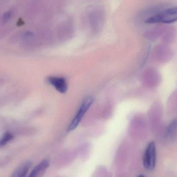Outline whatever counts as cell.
Returning a JSON list of instances; mask_svg holds the SVG:
<instances>
[{
    "instance_id": "cell-1",
    "label": "cell",
    "mask_w": 177,
    "mask_h": 177,
    "mask_svg": "<svg viewBox=\"0 0 177 177\" xmlns=\"http://www.w3.org/2000/svg\"><path fill=\"white\" fill-rule=\"evenodd\" d=\"M177 22V6L162 10L146 20L149 24H170Z\"/></svg>"
},
{
    "instance_id": "cell-2",
    "label": "cell",
    "mask_w": 177,
    "mask_h": 177,
    "mask_svg": "<svg viewBox=\"0 0 177 177\" xmlns=\"http://www.w3.org/2000/svg\"><path fill=\"white\" fill-rule=\"evenodd\" d=\"M93 102V99L91 96L87 97L82 101L81 106L79 107L78 110L77 111V113H76L75 116L67 128L68 131H72L78 126L79 123H81V122L84 118V116L85 115V113L88 112L89 108H90Z\"/></svg>"
},
{
    "instance_id": "cell-3",
    "label": "cell",
    "mask_w": 177,
    "mask_h": 177,
    "mask_svg": "<svg viewBox=\"0 0 177 177\" xmlns=\"http://www.w3.org/2000/svg\"><path fill=\"white\" fill-rule=\"evenodd\" d=\"M156 150L155 143L151 142L148 144L144 151L143 157V164L147 170L152 171L155 167Z\"/></svg>"
},
{
    "instance_id": "cell-4",
    "label": "cell",
    "mask_w": 177,
    "mask_h": 177,
    "mask_svg": "<svg viewBox=\"0 0 177 177\" xmlns=\"http://www.w3.org/2000/svg\"><path fill=\"white\" fill-rule=\"evenodd\" d=\"M47 81L60 93H64L67 91L68 88L67 81L63 77L50 76L48 78Z\"/></svg>"
},
{
    "instance_id": "cell-5",
    "label": "cell",
    "mask_w": 177,
    "mask_h": 177,
    "mask_svg": "<svg viewBox=\"0 0 177 177\" xmlns=\"http://www.w3.org/2000/svg\"><path fill=\"white\" fill-rule=\"evenodd\" d=\"M49 166L47 160H43L33 168L28 177H41Z\"/></svg>"
},
{
    "instance_id": "cell-6",
    "label": "cell",
    "mask_w": 177,
    "mask_h": 177,
    "mask_svg": "<svg viewBox=\"0 0 177 177\" xmlns=\"http://www.w3.org/2000/svg\"><path fill=\"white\" fill-rule=\"evenodd\" d=\"M31 166V163L29 161L22 163L15 169L11 177H26Z\"/></svg>"
},
{
    "instance_id": "cell-7",
    "label": "cell",
    "mask_w": 177,
    "mask_h": 177,
    "mask_svg": "<svg viewBox=\"0 0 177 177\" xmlns=\"http://www.w3.org/2000/svg\"><path fill=\"white\" fill-rule=\"evenodd\" d=\"M13 138V135L9 133H7L4 134L3 137L0 140V147L4 146L7 143L12 140Z\"/></svg>"
},
{
    "instance_id": "cell-8",
    "label": "cell",
    "mask_w": 177,
    "mask_h": 177,
    "mask_svg": "<svg viewBox=\"0 0 177 177\" xmlns=\"http://www.w3.org/2000/svg\"><path fill=\"white\" fill-rule=\"evenodd\" d=\"M12 15V13L11 11H8V12L5 13L4 14L3 16V17H2V22H3L6 23L7 22H8L9 21V20L11 18Z\"/></svg>"
},
{
    "instance_id": "cell-9",
    "label": "cell",
    "mask_w": 177,
    "mask_h": 177,
    "mask_svg": "<svg viewBox=\"0 0 177 177\" xmlns=\"http://www.w3.org/2000/svg\"><path fill=\"white\" fill-rule=\"evenodd\" d=\"M23 23H24V22H23V21H22V20L20 19L18 20V22H17V25H18V26H22V25H23Z\"/></svg>"
},
{
    "instance_id": "cell-10",
    "label": "cell",
    "mask_w": 177,
    "mask_h": 177,
    "mask_svg": "<svg viewBox=\"0 0 177 177\" xmlns=\"http://www.w3.org/2000/svg\"><path fill=\"white\" fill-rule=\"evenodd\" d=\"M146 177V176H144V175H138V177Z\"/></svg>"
}]
</instances>
